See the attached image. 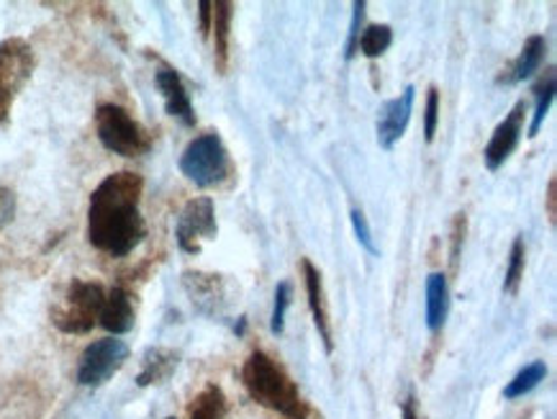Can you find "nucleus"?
<instances>
[{
  "label": "nucleus",
  "instance_id": "4",
  "mask_svg": "<svg viewBox=\"0 0 557 419\" xmlns=\"http://www.w3.org/2000/svg\"><path fill=\"white\" fill-rule=\"evenodd\" d=\"M103 298L106 288L101 283L73 279L64 296L49 311V317L64 335H88L92 326L98 324V317H101Z\"/></svg>",
  "mask_w": 557,
  "mask_h": 419
},
{
  "label": "nucleus",
  "instance_id": "28",
  "mask_svg": "<svg viewBox=\"0 0 557 419\" xmlns=\"http://www.w3.org/2000/svg\"><path fill=\"white\" fill-rule=\"evenodd\" d=\"M352 9H355V16H352V24H349V39H347V49H345L347 60H352V57L357 54V39H360L362 19H366V3H362V0H357Z\"/></svg>",
  "mask_w": 557,
  "mask_h": 419
},
{
  "label": "nucleus",
  "instance_id": "10",
  "mask_svg": "<svg viewBox=\"0 0 557 419\" xmlns=\"http://www.w3.org/2000/svg\"><path fill=\"white\" fill-rule=\"evenodd\" d=\"M524 116H527V103L517 101L513 103V109L509 111V116H506L504 122L496 126L494 134H491L488 145L483 149L485 168H488L491 173H496L498 168H504V162L509 160L513 149H517L521 132H524Z\"/></svg>",
  "mask_w": 557,
  "mask_h": 419
},
{
  "label": "nucleus",
  "instance_id": "31",
  "mask_svg": "<svg viewBox=\"0 0 557 419\" xmlns=\"http://www.w3.org/2000/svg\"><path fill=\"white\" fill-rule=\"evenodd\" d=\"M555 188H557V181L555 177H549V186H547V217H549V222L555 224Z\"/></svg>",
  "mask_w": 557,
  "mask_h": 419
},
{
  "label": "nucleus",
  "instance_id": "27",
  "mask_svg": "<svg viewBox=\"0 0 557 419\" xmlns=\"http://www.w3.org/2000/svg\"><path fill=\"white\" fill-rule=\"evenodd\" d=\"M349 217H352V226H355L357 239H360V245L366 247V250H368L370 255H375L377 247H375V243H373V232H370L366 214H362L360 209H352V214H349Z\"/></svg>",
  "mask_w": 557,
  "mask_h": 419
},
{
  "label": "nucleus",
  "instance_id": "11",
  "mask_svg": "<svg viewBox=\"0 0 557 419\" xmlns=\"http://www.w3.org/2000/svg\"><path fill=\"white\" fill-rule=\"evenodd\" d=\"M413 101H417V88L409 85L398 98H391L381 106V113H377V145L383 149H393L396 141L404 137L406 130H409L411 113H413Z\"/></svg>",
  "mask_w": 557,
  "mask_h": 419
},
{
  "label": "nucleus",
  "instance_id": "19",
  "mask_svg": "<svg viewBox=\"0 0 557 419\" xmlns=\"http://www.w3.org/2000/svg\"><path fill=\"white\" fill-rule=\"evenodd\" d=\"M226 417V396L224 389L216 383L201 389V394L196 396L190 404V419H224Z\"/></svg>",
  "mask_w": 557,
  "mask_h": 419
},
{
  "label": "nucleus",
  "instance_id": "16",
  "mask_svg": "<svg viewBox=\"0 0 557 419\" xmlns=\"http://www.w3.org/2000/svg\"><path fill=\"white\" fill-rule=\"evenodd\" d=\"M177 360H181V355L170 350V347H149L145 358H141L137 386L147 389V386H154V383H165L170 375L175 373Z\"/></svg>",
  "mask_w": 557,
  "mask_h": 419
},
{
  "label": "nucleus",
  "instance_id": "32",
  "mask_svg": "<svg viewBox=\"0 0 557 419\" xmlns=\"http://www.w3.org/2000/svg\"><path fill=\"white\" fill-rule=\"evenodd\" d=\"M401 419H421L419 409H417V399H413V396H409V399L404 402V407H401Z\"/></svg>",
  "mask_w": 557,
  "mask_h": 419
},
{
  "label": "nucleus",
  "instance_id": "22",
  "mask_svg": "<svg viewBox=\"0 0 557 419\" xmlns=\"http://www.w3.org/2000/svg\"><path fill=\"white\" fill-rule=\"evenodd\" d=\"M393 45V28L388 24H370L366 32H360V39H357V49L362 54L375 60V57H383Z\"/></svg>",
  "mask_w": 557,
  "mask_h": 419
},
{
  "label": "nucleus",
  "instance_id": "18",
  "mask_svg": "<svg viewBox=\"0 0 557 419\" xmlns=\"http://www.w3.org/2000/svg\"><path fill=\"white\" fill-rule=\"evenodd\" d=\"M449 315V286L445 273H430L426 279V326L440 332Z\"/></svg>",
  "mask_w": 557,
  "mask_h": 419
},
{
  "label": "nucleus",
  "instance_id": "21",
  "mask_svg": "<svg viewBox=\"0 0 557 419\" xmlns=\"http://www.w3.org/2000/svg\"><path fill=\"white\" fill-rule=\"evenodd\" d=\"M534 113H532V124H530V137H537L542 124H545L547 113H549V106L555 101V70L549 67L545 77L534 85Z\"/></svg>",
  "mask_w": 557,
  "mask_h": 419
},
{
  "label": "nucleus",
  "instance_id": "15",
  "mask_svg": "<svg viewBox=\"0 0 557 419\" xmlns=\"http://www.w3.org/2000/svg\"><path fill=\"white\" fill-rule=\"evenodd\" d=\"M545 52H547L545 37H542V34H532V37L524 41V47H521L517 60L504 70V75H498V83L513 85V83L527 81V77H532L540 70L542 60H545Z\"/></svg>",
  "mask_w": 557,
  "mask_h": 419
},
{
  "label": "nucleus",
  "instance_id": "14",
  "mask_svg": "<svg viewBox=\"0 0 557 419\" xmlns=\"http://www.w3.org/2000/svg\"><path fill=\"white\" fill-rule=\"evenodd\" d=\"M134 319H137V311H134V298L128 294V288L113 286L111 291H106L98 324H101L106 332H111V337H116L126 335V332L132 330Z\"/></svg>",
  "mask_w": 557,
  "mask_h": 419
},
{
  "label": "nucleus",
  "instance_id": "13",
  "mask_svg": "<svg viewBox=\"0 0 557 419\" xmlns=\"http://www.w3.org/2000/svg\"><path fill=\"white\" fill-rule=\"evenodd\" d=\"M304 268V281H306V296H309V307L313 315V324H317L321 340H324L326 353L334 350V337H332V322H330V307H326V294H324V281H321V271L309 258L301 260Z\"/></svg>",
  "mask_w": 557,
  "mask_h": 419
},
{
  "label": "nucleus",
  "instance_id": "26",
  "mask_svg": "<svg viewBox=\"0 0 557 419\" xmlns=\"http://www.w3.org/2000/svg\"><path fill=\"white\" fill-rule=\"evenodd\" d=\"M290 304V283H277L275 288V304H273V317H270V330L275 335H283L285 330V311H288Z\"/></svg>",
  "mask_w": 557,
  "mask_h": 419
},
{
  "label": "nucleus",
  "instance_id": "25",
  "mask_svg": "<svg viewBox=\"0 0 557 419\" xmlns=\"http://www.w3.org/2000/svg\"><path fill=\"white\" fill-rule=\"evenodd\" d=\"M437 126H440V90H437V85H432V88L426 90V106H424V139H426V145H432V141H434Z\"/></svg>",
  "mask_w": 557,
  "mask_h": 419
},
{
  "label": "nucleus",
  "instance_id": "29",
  "mask_svg": "<svg viewBox=\"0 0 557 419\" xmlns=\"http://www.w3.org/2000/svg\"><path fill=\"white\" fill-rule=\"evenodd\" d=\"M16 217V194L11 188L0 186V232L5 230Z\"/></svg>",
  "mask_w": 557,
  "mask_h": 419
},
{
  "label": "nucleus",
  "instance_id": "17",
  "mask_svg": "<svg viewBox=\"0 0 557 419\" xmlns=\"http://www.w3.org/2000/svg\"><path fill=\"white\" fill-rule=\"evenodd\" d=\"M232 19L234 3L228 0H216L211 3V32H213V49H216V70L221 75L228 67V39H232Z\"/></svg>",
  "mask_w": 557,
  "mask_h": 419
},
{
  "label": "nucleus",
  "instance_id": "1",
  "mask_svg": "<svg viewBox=\"0 0 557 419\" xmlns=\"http://www.w3.org/2000/svg\"><path fill=\"white\" fill-rule=\"evenodd\" d=\"M145 181L132 170L106 175L90 194L88 239L96 250L111 258H126L147 237V222L141 217Z\"/></svg>",
  "mask_w": 557,
  "mask_h": 419
},
{
  "label": "nucleus",
  "instance_id": "6",
  "mask_svg": "<svg viewBox=\"0 0 557 419\" xmlns=\"http://www.w3.org/2000/svg\"><path fill=\"white\" fill-rule=\"evenodd\" d=\"M37 67V54L26 39L11 37L0 41V124L9 122L13 103Z\"/></svg>",
  "mask_w": 557,
  "mask_h": 419
},
{
  "label": "nucleus",
  "instance_id": "9",
  "mask_svg": "<svg viewBox=\"0 0 557 419\" xmlns=\"http://www.w3.org/2000/svg\"><path fill=\"white\" fill-rule=\"evenodd\" d=\"M183 288L193 301V307L206 317H221L234 298V286L219 273L185 271Z\"/></svg>",
  "mask_w": 557,
  "mask_h": 419
},
{
  "label": "nucleus",
  "instance_id": "2",
  "mask_svg": "<svg viewBox=\"0 0 557 419\" xmlns=\"http://www.w3.org/2000/svg\"><path fill=\"white\" fill-rule=\"evenodd\" d=\"M242 383L260 407L273 409L288 419H321L317 409L301 396V389L273 355L255 350L242 368Z\"/></svg>",
  "mask_w": 557,
  "mask_h": 419
},
{
  "label": "nucleus",
  "instance_id": "7",
  "mask_svg": "<svg viewBox=\"0 0 557 419\" xmlns=\"http://www.w3.org/2000/svg\"><path fill=\"white\" fill-rule=\"evenodd\" d=\"M128 360V345L119 337L96 340L85 347L77 363V383L88 389H98L109 383Z\"/></svg>",
  "mask_w": 557,
  "mask_h": 419
},
{
  "label": "nucleus",
  "instance_id": "24",
  "mask_svg": "<svg viewBox=\"0 0 557 419\" xmlns=\"http://www.w3.org/2000/svg\"><path fill=\"white\" fill-rule=\"evenodd\" d=\"M466 232H468V217L455 214L453 230H449V268L457 273V266H460L462 245H466Z\"/></svg>",
  "mask_w": 557,
  "mask_h": 419
},
{
  "label": "nucleus",
  "instance_id": "30",
  "mask_svg": "<svg viewBox=\"0 0 557 419\" xmlns=\"http://www.w3.org/2000/svg\"><path fill=\"white\" fill-rule=\"evenodd\" d=\"M198 16H201V34H203V37H209V32H211V0H201V3H198Z\"/></svg>",
  "mask_w": 557,
  "mask_h": 419
},
{
  "label": "nucleus",
  "instance_id": "5",
  "mask_svg": "<svg viewBox=\"0 0 557 419\" xmlns=\"http://www.w3.org/2000/svg\"><path fill=\"white\" fill-rule=\"evenodd\" d=\"M96 132L101 145L119 158H141L152 149V137L137 119L119 103H101L96 109Z\"/></svg>",
  "mask_w": 557,
  "mask_h": 419
},
{
  "label": "nucleus",
  "instance_id": "12",
  "mask_svg": "<svg viewBox=\"0 0 557 419\" xmlns=\"http://www.w3.org/2000/svg\"><path fill=\"white\" fill-rule=\"evenodd\" d=\"M154 83L157 90L162 94V101H165V111L170 116L177 119L183 126H196V111H193L188 88H185L177 70L165 65V62H160V67H157L154 73Z\"/></svg>",
  "mask_w": 557,
  "mask_h": 419
},
{
  "label": "nucleus",
  "instance_id": "8",
  "mask_svg": "<svg viewBox=\"0 0 557 419\" xmlns=\"http://www.w3.org/2000/svg\"><path fill=\"white\" fill-rule=\"evenodd\" d=\"M216 209H213V198L209 196L190 198V201L183 206L181 214H177L175 239L177 247H181L185 255L201 252L206 239L216 237Z\"/></svg>",
  "mask_w": 557,
  "mask_h": 419
},
{
  "label": "nucleus",
  "instance_id": "20",
  "mask_svg": "<svg viewBox=\"0 0 557 419\" xmlns=\"http://www.w3.org/2000/svg\"><path fill=\"white\" fill-rule=\"evenodd\" d=\"M545 375H547V366L542 363V360H534V363L524 366L509 383H506L504 399H509V402L521 399V396L534 392V389H537L540 383L545 381Z\"/></svg>",
  "mask_w": 557,
  "mask_h": 419
},
{
  "label": "nucleus",
  "instance_id": "23",
  "mask_svg": "<svg viewBox=\"0 0 557 419\" xmlns=\"http://www.w3.org/2000/svg\"><path fill=\"white\" fill-rule=\"evenodd\" d=\"M527 252H524V239L517 237L511 245V255H509V266H506V279H504V291L506 294H517L519 291V283L524 279V260Z\"/></svg>",
  "mask_w": 557,
  "mask_h": 419
},
{
  "label": "nucleus",
  "instance_id": "33",
  "mask_svg": "<svg viewBox=\"0 0 557 419\" xmlns=\"http://www.w3.org/2000/svg\"><path fill=\"white\" fill-rule=\"evenodd\" d=\"M168 419H177V417H168Z\"/></svg>",
  "mask_w": 557,
  "mask_h": 419
},
{
  "label": "nucleus",
  "instance_id": "3",
  "mask_svg": "<svg viewBox=\"0 0 557 419\" xmlns=\"http://www.w3.org/2000/svg\"><path fill=\"white\" fill-rule=\"evenodd\" d=\"M181 173L198 188H216L234 173L232 155L216 132L198 134L181 155Z\"/></svg>",
  "mask_w": 557,
  "mask_h": 419
}]
</instances>
